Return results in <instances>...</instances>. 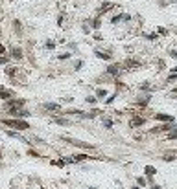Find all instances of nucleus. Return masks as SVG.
<instances>
[{"mask_svg": "<svg viewBox=\"0 0 177 189\" xmlns=\"http://www.w3.org/2000/svg\"><path fill=\"white\" fill-rule=\"evenodd\" d=\"M4 125H8V127H13L17 130H28L30 129V123L24 121L22 118H11V120H2Z\"/></svg>", "mask_w": 177, "mask_h": 189, "instance_id": "1", "label": "nucleus"}, {"mask_svg": "<svg viewBox=\"0 0 177 189\" xmlns=\"http://www.w3.org/2000/svg\"><path fill=\"white\" fill-rule=\"evenodd\" d=\"M24 105H26V99H20V97H11V99L4 101V108L9 110V112H15V110L24 108Z\"/></svg>", "mask_w": 177, "mask_h": 189, "instance_id": "2", "label": "nucleus"}, {"mask_svg": "<svg viewBox=\"0 0 177 189\" xmlns=\"http://www.w3.org/2000/svg\"><path fill=\"white\" fill-rule=\"evenodd\" d=\"M11 97H15V92H13V90L6 88V86H0V99L8 101V99H11Z\"/></svg>", "mask_w": 177, "mask_h": 189, "instance_id": "3", "label": "nucleus"}, {"mask_svg": "<svg viewBox=\"0 0 177 189\" xmlns=\"http://www.w3.org/2000/svg\"><path fill=\"white\" fill-rule=\"evenodd\" d=\"M155 120H157V121H162V123H173L175 118L170 116V114H162V112H159V114H155Z\"/></svg>", "mask_w": 177, "mask_h": 189, "instance_id": "4", "label": "nucleus"}, {"mask_svg": "<svg viewBox=\"0 0 177 189\" xmlns=\"http://www.w3.org/2000/svg\"><path fill=\"white\" fill-rule=\"evenodd\" d=\"M140 64H142V62H140V61H137V59H126V61H124V66H126V68H129V70L140 68Z\"/></svg>", "mask_w": 177, "mask_h": 189, "instance_id": "5", "label": "nucleus"}, {"mask_svg": "<svg viewBox=\"0 0 177 189\" xmlns=\"http://www.w3.org/2000/svg\"><path fill=\"white\" fill-rule=\"evenodd\" d=\"M105 72H107L109 75H114V77H118L120 72H122V68H120V64H111V66H107Z\"/></svg>", "mask_w": 177, "mask_h": 189, "instance_id": "6", "label": "nucleus"}, {"mask_svg": "<svg viewBox=\"0 0 177 189\" xmlns=\"http://www.w3.org/2000/svg\"><path fill=\"white\" fill-rule=\"evenodd\" d=\"M146 123V118H142V116H135L131 121H129V127H142V125Z\"/></svg>", "mask_w": 177, "mask_h": 189, "instance_id": "7", "label": "nucleus"}, {"mask_svg": "<svg viewBox=\"0 0 177 189\" xmlns=\"http://www.w3.org/2000/svg\"><path fill=\"white\" fill-rule=\"evenodd\" d=\"M113 8H114V6H113L111 2H103V4H101V8L98 9V17H101L103 13H107L109 9H113Z\"/></svg>", "mask_w": 177, "mask_h": 189, "instance_id": "8", "label": "nucleus"}, {"mask_svg": "<svg viewBox=\"0 0 177 189\" xmlns=\"http://www.w3.org/2000/svg\"><path fill=\"white\" fill-rule=\"evenodd\" d=\"M94 55H96L98 59H103V61H111V53H107L103 50H96L94 52Z\"/></svg>", "mask_w": 177, "mask_h": 189, "instance_id": "9", "label": "nucleus"}, {"mask_svg": "<svg viewBox=\"0 0 177 189\" xmlns=\"http://www.w3.org/2000/svg\"><path fill=\"white\" fill-rule=\"evenodd\" d=\"M9 114L13 118H28L30 116V112L28 110H24V108H20V110H15V112H9Z\"/></svg>", "mask_w": 177, "mask_h": 189, "instance_id": "10", "label": "nucleus"}, {"mask_svg": "<svg viewBox=\"0 0 177 189\" xmlns=\"http://www.w3.org/2000/svg\"><path fill=\"white\" fill-rule=\"evenodd\" d=\"M43 108L44 110H56V112H59L61 110V105H57V103H44Z\"/></svg>", "mask_w": 177, "mask_h": 189, "instance_id": "11", "label": "nucleus"}, {"mask_svg": "<svg viewBox=\"0 0 177 189\" xmlns=\"http://www.w3.org/2000/svg\"><path fill=\"white\" fill-rule=\"evenodd\" d=\"M120 20H129V15H126V13H120V15H114V17L111 18V24H116V22H120Z\"/></svg>", "mask_w": 177, "mask_h": 189, "instance_id": "12", "label": "nucleus"}, {"mask_svg": "<svg viewBox=\"0 0 177 189\" xmlns=\"http://www.w3.org/2000/svg\"><path fill=\"white\" fill-rule=\"evenodd\" d=\"M88 158H92V156H87V154H76L74 158H70V164H72V162H83V160H88Z\"/></svg>", "mask_w": 177, "mask_h": 189, "instance_id": "13", "label": "nucleus"}, {"mask_svg": "<svg viewBox=\"0 0 177 189\" xmlns=\"http://www.w3.org/2000/svg\"><path fill=\"white\" fill-rule=\"evenodd\" d=\"M144 173H146V176H149V178H151L153 174L157 173V169H155L153 165H146V169H144Z\"/></svg>", "mask_w": 177, "mask_h": 189, "instance_id": "14", "label": "nucleus"}, {"mask_svg": "<svg viewBox=\"0 0 177 189\" xmlns=\"http://www.w3.org/2000/svg\"><path fill=\"white\" fill-rule=\"evenodd\" d=\"M91 26H92V30H100V28H101V18L96 17V18H94L92 22H91Z\"/></svg>", "mask_w": 177, "mask_h": 189, "instance_id": "15", "label": "nucleus"}, {"mask_svg": "<svg viewBox=\"0 0 177 189\" xmlns=\"http://www.w3.org/2000/svg\"><path fill=\"white\" fill-rule=\"evenodd\" d=\"M11 55L15 59H22V50H20V48H13L11 50Z\"/></svg>", "mask_w": 177, "mask_h": 189, "instance_id": "16", "label": "nucleus"}, {"mask_svg": "<svg viewBox=\"0 0 177 189\" xmlns=\"http://www.w3.org/2000/svg\"><path fill=\"white\" fill-rule=\"evenodd\" d=\"M168 139H177V129H170L168 130Z\"/></svg>", "mask_w": 177, "mask_h": 189, "instance_id": "17", "label": "nucleus"}, {"mask_svg": "<svg viewBox=\"0 0 177 189\" xmlns=\"http://www.w3.org/2000/svg\"><path fill=\"white\" fill-rule=\"evenodd\" d=\"M4 132H6L8 136H11V138H19V139H22V142H26V139H24L22 136H20V134H17V132H13V130H4Z\"/></svg>", "mask_w": 177, "mask_h": 189, "instance_id": "18", "label": "nucleus"}, {"mask_svg": "<svg viewBox=\"0 0 177 189\" xmlns=\"http://www.w3.org/2000/svg\"><path fill=\"white\" fill-rule=\"evenodd\" d=\"M103 127L105 129H111L113 127V120H111V118H103Z\"/></svg>", "mask_w": 177, "mask_h": 189, "instance_id": "19", "label": "nucleus"}, {"mask_svg": "<svg viewBox=\"0 0 177 189\" xmlns=\"http://www.w3.org/2000/svg\"><path fill=\"white\" fill-rule=\"evenodd\" d=\"M146 39H148V40H157L159 35H157V33H149V35H146Z\"/></svg>", "mask_w": 177, "mask_h": 189, "instance_id": "20", "label": "nucleus"}, {"mask_svg": "<svg viewBox=\"0 0 177 189\" xmlns=\"http://www.w3.org/2000/svg\"><path fill=\"white\" fill-rule=\"evenodd\" d=\"M54 121H56V123H59V125H69V120H61V118H56Z\"/></svg>", "mask_w": 177, "mask_h": 189, "instance_id": "21", "label": "nucleus"}, {"mask_svg": "<svg viewBox=\"0 0 177 189\" xmlns=\"http://www.w3.org/2000/svg\"><path fill=\"white\" fill-rule=\"evenodd\" d=\"M46 48H48V50H54V48H56V42H54V40H46Z\"/></svg>", "mask_w": 177, "mask_h": 189, "instance_id": "22", "label": "nucleus"}, {"mask_svg": "<svg viewBox=\"0 0 177 189\" xmlns=\"http://www.w3.org/2000/svg\"><path fill=\"white\" fill-rule=\"evenodd\" d=\"M4 64H8V57H6V55H0V66H4Z\"/></svg>", "mask_w": 177, "mask_h": 189, "instance_id": "23", "label": "nucleus"}, {"mask_svg": "<svg viewBox=\"0 0 177 189\" xmlns=\"http://www.w3.org/2000/svg\"><path fill=\"white\" fill-rule=\"evenodd\" d=\"M57 57H59L61 61H63V59H70V57H72V55H70L69 52H66V53H61V55H57Z\"/></svg>", "mask_w": 177, "mask_h": 189, "instance_id": "24", "label": "nucleus"}, {"mask_svg": "<svg viewBox=\"0 0 177 189\" xmlns=\"http://www.w3.org/2000/svg\"><path fill=\"white\" fill-rule=\"evenodd\" d=\"M96 96H98V97H103V96H107V90H103V88H100L98 92H96Z\"/></svg>", "mask_w": 177, "mask_h": 189, "instance_id": "25", "label": "nucleus"}, {"mask_svg": "<svg viewBox=\"0 0 177 189\" xmlns=\"http://www.w3.org/2000/svg\"><path fill=\"white\" fill-rule=\"evenodd\" d=\"M173 158H175L173 154H164V156H162V160H164V162H172Z\"/></svg>", "mask_w": 177, "mask_h": 189, "instance_id": "26", "label": "nucleus"}, {"mask_svg": "<svg viewBox=\"0 0 177 189\" xmlns=\"http://www.w3.org/2000/svg\"><path fill=\"white\" fill-rule=\"evenodd\" d=\"M173 81H177V74H170L168 75V83H173Z\"/></svg>", "mask_w": 177, "mask_h": 189, "instance_id": "27", "label": "nucleus"}, {"mask_svg": "<svg viewBox=\"0 0 177 189\" xmlns=\"http://www.w3.org/2000/svg\"><path fill=\"white\" fill-rule=\"evenodd\" d=\"M114 97H116V94H113L111 97H107V99H105V105H111V103L114 101Z\"/></svg>", "mask_w": 177, "mask_h": 189, "instance_id": "28", "label": "nucleus"}, {"mask_svg": "<svg viewBox=\"0 0 177 189\" xmlns=\"http://www.w3.org/2000/svg\"><path fill=\"white\" fill-rule=\"evenodd\" d=\"M168 53H170V57H172V59H177V50H175V48H173V50H170Z\"/></svg>", "mask_w": 177, "mask_h": 189, "instance_id": "29", "label": "nucleus"}, {"mask_svg": "<svg viewBox=\"0 0 177 189\" xmlns=\"http://www.w3.org/2000/svg\"><path fill=\"white\" fill-rule=\"evenodd\" d=\"M170 97H172V99H177V88H173L172 92H170Z\"/></svg>", "mask_w": 177, "mask_h": 189, "instance_id": "30", "label": "nucleus"}, {"mask_svg": "<svg viewBox=\"0 0 177 189\" xmlns=\"http://www.w3.org/2000/svg\"><path fill=\"white\" fill-rule=\"evenodd\" d=\"M87 101H88V103H96V101H98V97H94V96H88V97H87Z\"/></svg>", "mask_w": 177, "mask_h": 189, "instance_id": "31", "label": "nucleus"}, {"mask_svg": "<svg viewBox=\"0 0 177 189\" xmlns=\"http://www.w3.org/2000/svg\"><path fill=\"white\" fill-rule=\"evenodd\" d=\"M137 182H138V185H140V187H142V185H146V180H144V178H142V176H140V178H138Z\"/></svg>", "mask_w": 177, "mask_h": 189, "instance_id": "32", "label": "nucleus"}, {"mask_svg": "<svg viewBox=\"0 0 177 189\" xmlns=\"http://www.w3.org/2000/svg\"><path fill=\"white\" fill-rule=\"evenodd\" d=\"M0 55H6V48H4L2 42H0Z\"/></svg>", "mask_w": 177, "mask_h": 189, "instance_id": "33", "label": "nucleus"}, {"mask_svg": "<svg viewBox=\"0 0 177 189\" xmlns=\"http://www.w3.org/2000/svg\"><path fill=\"white\" fill-rule=\"evenodd\" d=\"M159 33H161V35H168V30H164V28H159Z\"/></svg>", "mask_w": 177, "mask_h": 189, "instance_id": "34", "label": "nucleus"}, {"mask_svg": "<svg viewBox=\"0 0 177 189\" xmlns=\"http://www.w3.org/2000/svg\"><path fill=\"white\" fill-rule=\"evenodd\" d=\"M81 66H83V61H78V62H76V70H79Z\"/></svg>", "mask_w": 177, "mask_h": 189, "instance_id": "35", "label": "nucleus"}, {"mask_svg": "<svg viewBox=\"0 0 177 189\" xmlns=\"http://www.w3.org/2000/svg\"><path fill=\"white\" fill-rule=\"evenodd\" d=\"M94 39H96V40H103V39H101V35H100V33H94Z\"/></svg>", "mask_w": 177, "mask_h": 189, "instance_id": "36", "label": "nucleus"}, {"mask_svg": "<svg viewBox=\"0 0 177 189\" xmlns=\"http://www.w3.org/2000/svg\"><path fill=\"white\" fill-rule=\"evenodd\" d=\"M170 70H172V74H177V64H175L173 68H170Z\"/></svg>", "mask_w": 177, "mask_h": 189, "instance_id": "37", "label": "nucleus"}, {"mask_svg": "<svg viewBox=\"0 0 177 189\" xmlns=\"http://www.w3.org/2000/svg\"><path fill=\"white\" fill-rule=\"evenodd\" d=\"M151 189H161V187L159 185H151Z\"/></svg>", "mask_w": 177, "mask_h": 189, "instance_id": "38", "label": "nucleus"}, {"mask_svg": "<svg viewBox=\"0 0 177 189\" xmlns=\"http://www.w3.org/2000/svg\"><path fill=\"white\" fill-rule=\"evenodd\" d=\"M0 154H2V152H0ZM0 158H2V156H0Z\"/></svg>", "mask_w": 177, "mask_h": 189, "instance_id": "39", "label": "nucleus"}]
</instances>
